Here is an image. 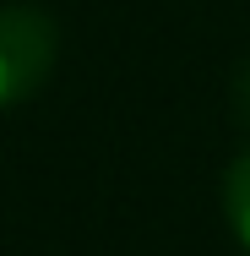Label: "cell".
<instances>
[{
	"instance_id": "cell-3",
	"label": "cell",
	"mask_w": 250,
	"mask_h": 256,
	"mask_svg": "<svg viewBox=\"0 0 250 256\" xmlns=\"http://www.w3.org/2000/svg\"><path fill=\"white\" fill-rule=\"evenodd\" d=\"M240 114H245V126H250V66L240 71Z\"/></svg>"
},
{
	"instance_id": "cell-2",
	"label": "cell",
	"mask_w": 250,
	"mask_h": 256,
	"mask_svg": "<svg viewBox=\"0 0 250 256\" xmlns=\"http://www.w3.org/2000/svg\"><path fill=\"white\" fill-rule=\"evenodd\" d=\"M229 224H234V234L250 246V153L234 158V169H229Z\"/></svg>"
},
{
	"instance_id": "cell-1",
	"label": "cell",
	"mask_w": 250,
	"mask_h": 256,
	"mask_svg": "<svg viewBox=\"0 0 250 256\" xmlns=\"http://www.w3.org/2000/svg\"><path fill=\"white\" fill-rule=\"evenodd\" d=\"M54 66V22L33 6H0V104L27 98Z\"/></svg>"
}]
</instances>
